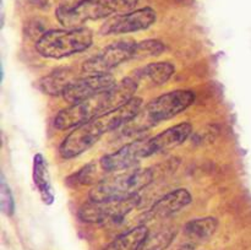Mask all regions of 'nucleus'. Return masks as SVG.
Here are the masks:
<instances>
[{"instance_id": "18", "label": "nucleus", "mask_w": 251, "mask_h": 250, "mask_svg": "<svg viewBox=\"0 0 251 250\" xmlns=\"http://www.w3.org/2000/svg\"><path fill=\"white\" fill-rule=\"evenodd\" d=\"M218 221L215 217H202L191 220L184 225V234L188 239L199 243L208 239L217 230Z\"/></svg>"}, {"instance_id": "8", "label": "nucleus", "mask_w": 251, "mask_h": 250, "mask_svg": "<svg viewBox=\"0 0 251 250\" xmlns=\"http://www.w3.org/2000/svg\"><path fill=\"white\" fill-rule=\"evenodd\" d=\"M132 53H134V42L113 43L83 61L81 70L85 75L110 74L113 69L118 68L123 63L132 60Z\"/></svg>"}, {"instance_id": "3", "label": "nucleus", "mask_w": 251, "mask_h": 250, "mask_svg": "<svg viewBox=\"0 0 251 250\" xmlns=\"http://www.w3.org/2000/svg\"><path fill=\"white\" fill-rule=\"evenodd\" d=\"M195 93L188 90H176L154 98L145 104L139 113L124 125V134L135 135L169 120L188 109L195 102Z\"/></svg>"}, {"instance_id": "1", "label": "nucleus", "mask_w": 251, "mask_h": 250, "mask_svg": "<svg viewBox=\"0 0 251 250\" xmlns=\"http://www.w3.org/2000/svg\"><path fill=\"white\" fill-rule=\"evenodd\" d=\"M139 82L132 75L126 76L107 92L81 102L71 103L54 118V126L59 130L75 129L90 120L118 109L134 98Z\"/></svg>"}, {"instance_id": "22", "label": "nucleus", "mask_w": 251, "mask_h": 250, "mask_svg": "<svg viewBox=\"0 0 251 250\" xmlns=\"http://www.w3.org/2000/svg\"><path fill=\"white\" fill-rule=\"evenodd\" d=\"M196 247H198V243L194 242V240L188 239L185 240V242H181L180 244H178L172 250H195Z\"/></svg>"}, {"instance_id": "13", "label": "nucleus", "mask_w": 251, "mask_h": 250, "mask_svg": "<svg viewBox=\"0 0 251 250\" xmlns=\"http://www.w3.org/2000/svg\"><path fill=\"white\" fill-rule=\"evenodd\" d=\"M193 201L190 191L186 189H176L162 196L156 201L146 212V220L166 218L176 215L184 207L189 206Z\"/></svg>"}, {"instance_id": "20", "label": "nucleus", "mask_w": 251, "mask_h": 250, "mask_svg": "<svg viewBox=\"0 0 251 250\" xmlns=\"http://www.w3.org/2000/svg\"><path fill=\"white\" fill-rule=\"evenodd\" d=\"M164 50H166V46L158 39H146V41L137 42V43L134 42L132 60H141V59L158 56Z\"/></svg>"}, {"instance_id": "14", "label": "nucleus", "mask_w": 251, "mask_h": 250, "mask_svg": "<svg viewBox=\"0 0 251 250\" xmlns=\"http://www.w3.org/2000/svg\"><path fill=\"white\" fill-rule=\"evenodd\" d=\"M174 73L176 66L173 64L168 61H158L137 69L131 75L136 78L139 85L141 82H146L151 86H161L171 80Z\"/></svg>"}, {"instance_id": "9", "label": "nucleus", "mask_w": 251, "mask_h": 250, "mask_svg": "<svg viewBox=\"0 0 251 250\" xmlns=\"http://www.w3.org/2000/svg\"><path fill=\"white\" fill-rule=\"evenodd\" d=\"M147 157H150L149 137H142L124 145L112 153L105 154L98 162L100 168L109 175L115 172L126 171Z\"/></svg>"}, {"instance_id": "11", "label": "nucleus", "mask_w": 251, "mask_h": 250, "mask_svg": "<svg viewBox=\"0 0 251 250\" xmlns=\"http://www.w3.org/2000/svg\"><path fill=\"white\" fill-rule=\"evenodd\" d=\"M117 83V80L112 74L81 76L66 88L63 98L70 104L81 102V100H85L87 98L107 92L110 88L114 87Z\"/></svg>"}, {"instance_id": "5", "label": "nucleus", "mask_w": 251, "mask_h": 250, "mask_svg": "<svg viewBox=\"0 0 251 250\" xmlns=\"http://www.w3.org/2000/svg\"><path fill=\"white\" fill-rule=\"evenodd\" d=\"M153 167L136 168L122 174L108 175L97 184L90 193L91 201L125 200L139 195L156 178Z\"/></svg>"}, {"instance_id": "2", "label": "nucleus", "mask_w": 251, "mask_h": 250, "mask_svg": "<svg viewBox=\"0 0 251 250\" xmlns=\"http://www.w3.org/2000/svg\"><path fill=\"white\" fill-rule=\"evenodd\" d=\"M142 107L144 104L141 98L134 97L118 109L100 115L86 124L73 129L59 147L61 157L66 159L78 157L91 149L105 132H110L127 124Z\"/></svg>"}, {"instance_id": "16", "label": "nucleus", "mask_w": 251, "mask_h": 250, "mask_svg": "<svg viewBox=\"0 0 251 250\" xmlns=\"http://www.w3.org/2000/svg\"><path fill=\"white\" fill-rule=\"evenodd\" d=\"M33 181L41 195L42 201L47 206L53 205L54 202V190L50 183L49 168L46 158L42 153H36L33 157Z\"/></svg>"}, {"instance_id": "17", "label": "nucleus", "mask_w": 251, "mask_h": 250, "mask_svg": "<svg viewBox=\"0 0 251 250\" xmlns=\"http://www.w3.org/2000/svg\"><path fill=\"white\" fill-rule=\"evenodd\" d=\"M149 234L150 230L147 225H136L115 238L103 250H141Z\"/></svg>"}, {"instance_id": "19", "label": "nucleus", "mask_w": 251, "mask_h": 250, "mask_svg": "<svg viewBox=\"0 0 251 250\" xmlns=\"http://www.w3.org/2000/svg\"><path fill=\"white\" fill-rule=\"evenodd\" d=\"M176 238V230L172 228H162L154 233H150L141 250H166Z\"/></svg>"}, {"instance_id": "10", "label": "nucleus", "mask_w": 251, "mask_h": 250, "mask_svg": "<svg viewBox=\"0 0 251 250\" xmlns=\"http://www.w3.org/2000/svg\"><path fill=\"white\" fill-rule=\"evenodd\" d=\"M157 14L152 7L135 9L125 14L109 17L100 27L102 34H125L144 31L156 22Z\"/></svg>"}, {"instance_id": "7", "label": "nucleus", "mask_w": 251, "mask_h": 250, "mask_svg": "<svg viewBox=\"0 0 251 250\" xmlns=\"http://www.w3.org/2000/svg\"><path fill=\"white\" fill-rule=\"evenodd\" d=\"M139 196L125 200L91 201L78 211L82 222L96 225H118L125 221L134 208L137 207Z\"/></svg>"}, {"instance_id": "6", "label": "nucleus", "mask_w": 251, "mask_h": 250, "mask_svg": "<svg viewBox=\"0 0 251 250\" xmlns=\"http://www.w3.org/2000/svg\"><path fill=\"white\" fill-rule=\"evenodd\" d=\"M93 44V33L86 27L50 29L36 42V50L43 58L64 59L87 50Z\"/></svg>"}, {"instance_id": "4", "label": "nucleus", "mask_w": 251, "mask_h": 250, "mask_svg": "<svg viewBox=\"0 0 251 250\" xmlns=\"http://www.w3.org/2000/svg\"><path fill=\"white\" fill-rule=\"evenodd\" d=\"M140 0H86L78 4H61L56 20L65 28H78L88 21L108 19L135 10Z\"/></svg>"}, {"instance_id": "15", "label": "nucleus", "mask_w": 251, "mask_h": 250, "mask_svg": "<svg viewBox=\"0 0 251 250\" xmlns=\"http://www.w3.org/2000/svg\"><path fill=\"white\" fill-rule=\"evenodd\" d=\"M78 77L70 69H58V70H54L53 73L46 75L39 81V88L42 92L51 96V97H59V96L63 97L66 88Z\"/></svg>"}, {"instance_id": "21", "label": "nucleus", "mask_w": 251, "mask_h": 250, "mask_svg": "<svg viewBox=\"0 0 251 250\" xmlns=\"http://www.w3.org/2000/svg\"><path fill=\"white\" fill-rule=\"evenodd\" d=\"M0 208L6 216H12L15 212V200L4 175L1 176V184H0Z\"/></svg>"}, {"instance_id": "12", "label": "nucleus", "mask_w": 251, "mask_h": 250, "mask_svg": "<svg viewBox=\"0 0 251 250\" xmlns=\"http://www.w3.org/2000/svg\"><path fill=\"white\" fill-rule=\"evenodd\" d=\"M193 134V125L190 123H180L178 125L168 127L153 137H149V154L169 151L174 147L180 146Z\"/></svg>"}]
</instances>
